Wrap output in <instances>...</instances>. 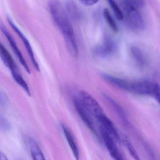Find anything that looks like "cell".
<instances>
[{
    "mask_svg": "<svg viewBox=\"0 0 160 160\" xmlns=\"http://www.w3.org/2000/svg\"><path fill=\"white\" fill-rule=\"evenodd\" d=\"M7 20H8V22L11 26V28L13 29V30L17 33L18 36L20 37V39L22 40V42L24 43L25 48H26V50H27V52L30 58L35 70L38 72H40V66H39V64H38V62H37V60L35 58V55H34V52H33V49H32L30 43L29 42L28 39H27V37L22 33L20 30L19 29V28L16 26L15 24L13 22L12 20L10 17L7 18Z\"/></svg>",
    "mask_w": 160,
    "mask_h": 160,
    "instance_id": "52a82bcc",
    "label": "cell"
},
{
    "mask_svg": "<svg viewBox=\"0 0 160 160\" xmlns=\"http://www.w3.org/2000/svg\"><path fill=\"white\" fill-rule=\"evenodd\" d=\"M0 30L2 32L3 34L5 35V37H6V39L9 42L11 47L12 48L14 52L16 55L17 57L19 60L22 66L24 67V69L26 70V72L28 73L29 74L30 73V69L29 67L28 63L26 62L24 56H23L22 53H21V51L19 50V48L18 47L17 44L15 41L14 39H13L11 34L9 33V32H8L6 28H5V26H3L1 23H0Z\"/></svg>",
    "mask_w": 160,
    "mask_h": 160,
    "instance_id": "9c48e42d",
    "label": "cell"
},
{
    "mask_svg": "<svg viewBox=\"0 0 160 160\" xmlns=\"http://www.w3.org/2000/svg\"><path fill=\"white\" fill-rule=\"evenodd\" d=\"M0 160H9L5 153L0 150Z\"/></svg>",
    "mask_w": 160,
    "mask_h": 160,
    "instance_id": "cb8c5ba5",
    "label": "cell"
},
{
    "mask_svg": "<svg viewBox=\"0 0 160 160\" xmlns=\"http://www.w3.org/2000/svg\"><path fill=\"white\" fill-rule=\"evenodd\" d=\"M120 137V141L122 142L124 146L126 147L131 157L134 160H141L139 157V154L138 153L137 151L135 148L134 147L132 144L129 138L123 133L122 134Z\"/></svg>",
    "mask_w": 160,
    "mask_h": 160,
    "instance_id": "9a60e30c",
    "label": "cell"
},
{
    "mask_svg": "<svg viewBox=\"0 0 160 160\" xmlns=\"http://www.w3.org/2000/svg\"><path fill=\"white\" fill-rule=\"evenodd\" d=\"M0 58L5 66L10 69L14 80L21 76L20 73L19 72L17 65L14 60L11 56V54L9 53L7 48H5L4 45L1 41H0Z\"/></svg>",
    "mask_w": 160,
    "mask_h": 160,
    "instance_id": "8992f818",
    "label": "cell"
},
{
    "mask_svg": "<svg viewBox=\"0 0 160 160\" xmlns=\"http://www.w3.org/2000/svg\"><path fill=\"white\" fill-rule=\"evenodd\" d=\"M122 6L123 9V17L131 28L137 30H141L145 27L144 20L136 8L129 5L126 1H122Z\"/></svg>",
    "mask_w": 160,
    "mask_h": 160,
    "instance_id": "3957f363",
    "label": "cell"
},
{
    "mask_svg": "<svg viewBox=\"0 0 160 160\" xmlns=\"http://www.w3.org/2000/svg\"><path fill=\"white\" fill-rule=\"evenodd\" d=\"M131 53L136 62L140 66L146 64L147 60L142 50L137 47L133 46L131 48Z\"/></svg>",
    "mask_w": 160,
    "mask_h": 160,
    "instance_id": "2e32d148",
    "label": "cell"
},
{
    "mask_svg": "<svg viewBox=\"0 0 160 160\" xmlns=\"http://www.w3.org/2000/svg\"><path fill=\"white\" fill-rule=\"evenodd\" d=\"M78 99L86 110L95 118L104 114L103 109L100 104L87 92L80 91Z\"/></svg>",
    "mask_w": 160,
    "mask_h": 160,
    "instance_id": "277c9868",
    "label": "cell"
},
{
    "mask_svg": "<svg viewBox=\"0 0 160 160\" xmlns=\"http://www.w3.org/2000/svg\"><path fill=\"white\" fill-rule=\"evenodd\" d=\"M102 77L109 84L121 89L128 92L130 81L113 76L110 75L104 74L102 75Z\"/></svg>",
    "mask_w": 160,
    "mask_h": 160,
    "instance_id": "4fadbf2b",
    "label": "cell"
},
{
    "mask_svg": "<svg viewBox=\"0 0 160 160\" xmlns=\"http://www.w3.org/2000/svg\"><path fill=\"white\" fill-rule=\"evenodd\" d=\"M101 125L114 139L117 143L120 142V137L111 120L106 116L105 113L102 114L96 118Z\"/></svg>",
    "mask_w": 160,
    "mask_h": 160,
    "instance_id": "30bf717a",
    "label": "cell"
},
{
    "mask_svg": "<svg viewBox=\"0 0 160 160\" xmlns=\"http://www.w3.org/2000/svg\"><path fill=\"white\" fill-rule=\"evenodd\" d=\"M116 46L112 40L106 39L103 43L96 47L94 49V53L98 57H107L111 55L115 51Z\"/></svg>",
    "mask_w": 160,
    "mask_h": 160,
    "instance_id": "8fae6325",
    "label": "cell"
},
{
    "mask_svg": "<svg viewBox=\"0 0 160 160\" xmlns=\"http://www.w3.org/2000/svg\"><path fill=\"white\" fill-rule=\"evenodd\" d=\"M103 16L105 19L107 23L108 24L109 27L113 30V31L117 32L118 30V25L111 16L108 9H105L103 10Z\"/></svg>",
    "mask_w": 160,
    "mask_h": 160,
    "instance_id": "e0dca14e",
    "label": "cell"
},
{
    "mask_svg": "<svg viewBox=\"0 0 160 160\" xmlns=\"http://www.w3.org/2000/svg\"><path fill=\"white\" fill-rule=\"evenodd\" d=\"M30 151L33 160H46L41 148L33 139L29 140Z\"/></svg>",
    "mask_w": 160,
    "mask_h": 160,
    "instance_id": "5bb4252c",
    "label": "cell"
},
{
    "mask_svg": "<svg viewBox=\"0 0 160 160\" xmlns=\"http://www.w3.org/2000/svg\"><path fill=\"white\" fill-rule=\"evenodd\" d=\"M107 2H108L109 6L113 10V12H114V14L115 15L117 18L119 20H122L124 18L123 12H122L117 3L115 1H112V0L108 1Z\"/></svg>",
    "mask_w": 160,
    "mask_h": 160,
    "instance_id": "d6986e66",
    "label": "cell"
},
{
    "mask_svg": "<svg viewBox=\"0 0 160 160\" xmlns=\"http://www.w3.org/2000/svg\"><path fill=\"white\" fill-rule=\"evenodd\" d=\"M99 132L107 149L113 159L114 160H125L115 139L102 126L99 127Z\"/></svg>",
    "mask_w": 160,
    "mask_h": 160,
    "instance_id": "5b68a950",
    "label": "cell"
},
{
    "mask_svg": "<svg viewBox=\"0 0 160 160\" xmlns=\"http://www.w3.org/2000/svg\"><path fill=\"white\" fill-rule=\"evenodd\" d=\"M51 17L64 37L68 50L72 56L77 57L78 50L72 26L65 9L58 1H51L48 5Z\"/></svg>",
    "mask_w": 160,
    "mask_h": 160,
    "instance_id": "6da1fadb",
    "label": "cell"
},
{
    "mask_svg": "<svg viewBox=\"0 0 160 160\" xmlns=\"http://www.w3.org/2000/svg\"></svg>",
    "mask_w": 160,
    "mask_h": 160,
    "instance_id": "d4e9b609",
    "label": "cell"
},
{
    "mask_svg": "<svg viewBox=\"0 0 160 160\" xmlns=\"http://www.w3.org/2000/svg\"><path fill=\"white\" fill-rule=\"evenodd\" d=\"M139 95L153 96L159 103L160 87L156 83L147 81L130 82L128 91Z\"/></svg>",
    "mask_w": 160,
    "mask_h": 160,
    "instance_id": "7a4b0ae2",
    "label": "cell"
},
{
    "mask_svg": "<svg viewBox=\"0 0 160 160\" xmlns=\"http://www.w3.org/2000/svg\"><path fill=\"white\" fill-rule=\"evenodd\" d=\"M104 96L106 100L112 106V108H114V110L117 112L118 115H119L120 117H121L122 118H125L126 116L124 114V111L122 108L119 105L116 101H114L113 99L107 94H104Z\"/></svg>",
    "mask_w": 160,
    "mask_h": 160,
    "instance_id": "ac0fdd59",
    "label": "cell"
},
{
    "mask_svg": "<svg viewBox=\"0 0 160 160\" xmlns=\"http://www.w3.org/2000/svg\"><path fill=\"white\" fill-rule=\"evenodd\" d=\"M62 128L64 133L65 138L67 139L68 144L72 150V152L76 160H80L79 152L78 147L76 142L75 139L72 133L71 130L64 123L61 124Z\"/></svg>",
    "mask_w": 160,
    "mask_h": 160,
    "instance_id": "7c38bea8",
    "label": "cell"
},
{
    "mask_svg": "<svg viewBox=\"0 0 160 160\" xmlns=\"http://www.w3.org/2000/svg\"><path fill=\"white\" fill-rule=\"evenodd\" d=\"M74 105L77 112L78 113L80 118L84 123L88 126V128L96 136L99 138V135L95 129V125L93 120L91 118V114L86 110V108L82 105L78 99H75L74 100Z\"/></svg>",
    "mask_w": 160,
    "mask_h": 160,
    "instance_id": "ba28073f",
    "label": "cell"
},
{
    "mask_svg": "<svg viewBox=\"0 0 160 160\" xmlns=\"http://www.w3.org/2000/svg\"><path fill=\"white\" fill-rule=\"evenodd\" d=\"M12 129V125L9 121L0 113V130L3 132H9Z\"/></svg>",
    "mask_w": 160,
    "mask_h": 160,
    "instance_id": "ffe728a7",
    "label": "cell"
},
{
    "mask_svg": "<svg viewBox=\"0 0 160 160\" xmlns=\"http://www.w3.org/2000/svg\"><path fill=\"white\" fill-rule=\"evenodd\" d=\"M80 2L83 3V4L86 5V6H90L96 4L98 2V1H92V0H82V1H80Z\"/></svg>",
    "mask_w": 160,
    "mask_h": 160,
    "instance_id": "7402d4cb",
    "label": "cell"
},
{
    "mask_svg": "<svg viewBox=\"0 0 160 160\" xmlns=\"http://www.w3.org/2000/svg\"><path fill=\"white\" fill-rule=\"evenodd\" d=\"M129 5L132 7L138 9L143 7L144 5V2L141 1H125Z\"/></svg>",
    "mask_w": 160,
    "mask_h": 160,
    "instance_id": "44dd1931",
    "label": "cell"
},
{
    "mask_svg": "<svg viewBox=\"0 0 160 160\" xmlns=\"http://www.w3.org/2000/svg\"><path fill=\"white\" fill-rule=\"evenodd\" d=\"M7 102V99L4 94L0 91V105H4Z\"/></svg>",
    "mask_w": 160,
    "mask_h": 160,
    "instance_id": "603a6c76",
    "label": "cell"
}]
</instances>
